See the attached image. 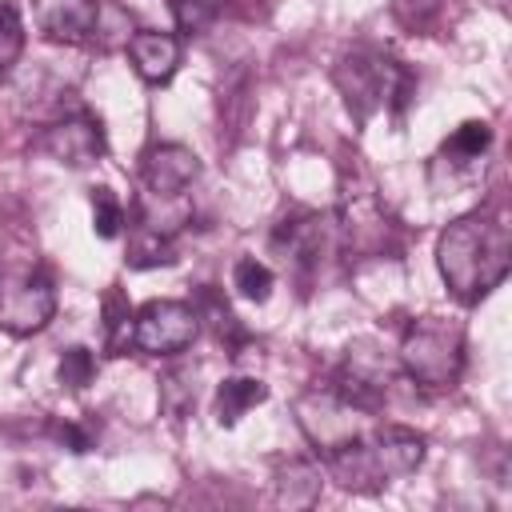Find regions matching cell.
Returning a JSON list of instances; mask_svg holds the SVG:
<instances>
[{
	"mask_svg": "<svg viewBox=\"0 0 512 512\" xmlns=\"http://www.w3.org/2000/svg\"><path fill=\"white\" fill-rule=\"evenodd\" d=\"M420 460H424V436L404 424L360 428L356 436H348L324 452L328 476L352 492H376V488L416 472Z\"/></svg>",
	"mask_w": 512,
	"mask_h": 512,
	"instance_id": "cell-2",
	"label": "cell"
},
{
	"mask_svg": "<svg viewBox=\"0 0 512 512\" xmlns=\"http://www.w3.org/2000/svg\"><path fill=\"white\" fill-rule=\"evenodd\" d=\"M36 24L56 44H80L96 32L100 0H32Z\"/></svg>",
	"mask_w": 512,
	"mask_h": 512,
	"instance_id": "cell-9",
	"label": "cell"
},
{
	"mask_svg": "<svg viewBox=\"0 0 512 512\" xmlns=\"http://www.w3.org/2000/svg\"><path fill=\"white\" fill-rule=\"evenodd\" d=\"M160 404H164L168 416L180 420L196 404V372L192 368H172L164 376V384H160Z\"/></svg>",
	"mask_w": 512,
	"mask_h": 512,
	"instance_id": "cell-16",
	"label": "cell"
},
{
	"mask_svg": "<svg viewBox=\"0 0 512 512\" xmlns=\"http://www.w3.org/2000/svg\"><path fill=\"white\" fill-rule=\"evenodd\" d=\"M56 312V288L48 276L32 272L20 276L16 284H0V328H8L12 336H28L40 332Z\"/></svg>",
	"mask_w": 512,
	"mask_h": 512,
	"instance_id": "cell-6",
	"label": "cell"
},
{
	"mask_svg": "<svg viewBox=\"0 0 512 512\" xmlns=\"http://www.w3.org/2000/svg\"><path fill=\"white\" fill-rule=\"evenodd\" d=\"M200 332V308L184 300H148L132 316V344L148 356H176Z\"/></svg>",
	"mask_w": 512,
	"mask_h": 512,
	"instance_id": "cell-5",
	"label": "cell"
},
{
	"mask_svg": "<svg viewBox=\"0 0 512 512\" xmlns=\"http://www.w3.org/2000/svg\"><path fill=\"white\" fill-rule=\"evenodd\" d=\"M136 20H148V16H160V12H172V0H120Z\"/></svg>",
	"mask_w": 512,
	"mask_h": 512,
	"instance_id": "cell-21",
	"label": "cell"
},
{
	"mask_svg": "<svg viewBox=\"0 0 512 512\" xmlns=\"http://www.w3.org/2000/svg\"><path fill=\"white\" fill-rule=\"evenodd\" d=\"M488 144H492V128H488L484 120H468V124H460V128L440 144L432 172H436V168H452L456 176H464V172H472V168L484 160Z\"/></svg>",
	"mask_w": 512,
	"mask_h": 512,
	"instance_id": "cell-11",
	"label": "cell"
},
{
	"mask_svg": "<svg viewBox=\"0 0 512 512\" xmlns=\"http://www.w3.org/2000/svg\"><path fill=\"white\" fill-rule=\"evenodd\" d=\"M140 176L152 196H184L192 188V180L200 176V160L184 144H156L144 152Z\"/></svg>",
	"mask_w": 512,
	"mask_h": 512,
	"instance_id": "cell-8",
	"label": "cell"
},
{
	"mask_svg": "<svg viewBox=\"0 0 512 512\" xmlns=\"http://www.w3.org/2000/svg\"><path fill=\"white\" fill-rule=\"evenodd\" d=\"M128 320H132V308H128V300H124V292L112 288V292L104 296V328H108V340H112V344H116V332L128 328Z\"/></svg>",
	"mask_w": 512,
	"mask_h": 512,
	"instance_id": "cell-20",
	"label": "cell"
},
{
	"mask_svg": "<svg viewBox=\"0 0 512 512\" xmlns=\"http://www.w3.org/2000/svg\"><path fill=\"white\" fill-rule=\"evenodd\" d=\"M128 264H132V268L176 264V248H172V240H168L164 232H156V228L140 224V232H136V240H132V248H128Z\"/></svg>",
	"mask_w": 512,
	"mask_h": 512,
	"instance_id": "cell-14",
	"label": "cell"
},
{
	"mask_svg": "<svg viewBox=\"0 0 512 512\" xmlns=\"http://www.w3.org/2000/svg\"><path fill=\"white\" fill-rule=\"evenodd\" d=\"M120 224H124V208L116 200L112 188H92V228L100 240H112L120 236Z\"/></svg>",
	"mask_w": 512,
	"mask_h": 512,
	"instance_id": "cell-17",
	"label": "cell"
},
{
	"mask_svg": "<svg viewBox=\"0 0 512 512\" xmlns=\"http://www.w3.org/2000/svg\"><path fill=\"white\" fill-rule=\"evenodd\" d=\"M400 368L420 388H452L464 372V328L448 316H420L404 328Z\"/></svg>",
	"mask_w": 512,
	"mask_h": 512,
	"instance_id": "cell-4",
	"label": "cell"
},
{
	"mask_svg": "<svg viewBox=\"0 0 512 512\" xmlns=\"http://www.w3.org/2000/svg\"><path fill=\"white\" fill-rule=\"evenodd\" d=\"M128 56H132V68L148 84H168L176 64H180V40L164 28H140L128 40Z\"/></svg>",
	"mask_w": 512,
	"mask_h": 512,
	"instance_id": "cell-10",
	"label": "cell"
},
{
	"mask_svg": "<svg viewBox=\"0 0 512 512\" xmlns=\"http://www.w3.org/2000/svg\"><path fill=\"white\" fill-rule=\"evenodd\" d=\"M188 4H200V8H212V4H220V0H188Z\"/></svg>",
	"mask_w": 512,
	"mask_h": 512,
	"instance_id": "cell-23",
	"label": "cell"
},
{
	"mask_svg": "<svg viewBox=\"0 0 512 512\" xmlns=\"http://www.w3.org/2000/svg\"><path fill=\"white\" fill-rule=\"evenodd\" d=\"M268 400V384L252 380V376H228L220 388H216V424L232 428L248 408L264 404Z\"/></svg>",
	"mask_w": 512,
	"mask_h": 512,
	"instance_id": "cell-13",
	"label": "cell"
},
{
	"mask_svg": "<svg viewBox=\"0 0 512 512\" xmlns=\"http://www.w3.org/2000/svg\"><path fill=\"white\" fill-rule=\"evenodd\" d=\"M436 264L456 300L476 304L504 284L512 268V232L500 212L476 208L452 220L436 240Z\"/></svg>",
	"mask_w": 512,
	"mask_h": 512,
	"instance_id": "cell-1",
	"label": "cell"
},
{
	"mask_svg": "<svg viewBox=\"0 0 512 512\" xmlns=\"http://www.w3.org/2000/svg\"><path fill=\"white\" fill-rule=\"evenodd\" d=\"M232 288H236L244 300L264 304V300L272 296V268L260 264L256 256H244V260L232 264Z\"/></svg>",
	"mask_w": 512,
	"mask_h": 512,
	"instance_id": "cell-15",
	"label": "cell"
},
{
	"mask_svg": "<svg viewBox=\"0 0 512 512\" xmlns=\"http://www.w3.org/2000/svg\"><path fill=\"white\" fill-rule=\"evenodd\" d=\"M60 384L64 388H88L92 384V376H96V356L88 352V348H68L64 356H60Z\"/></svg>",
	"mask_w": 512,
	"mask_h": 512,
	"instance_id": "cell-18",
	"label": "cell"
},
{
	"mask_svg": "<svg viewBox=\"0 0 512 512\" xmlns=\"http://www.w3.org/2000/svg\"><path fill=\"white\" fill-rule=\"evenodd\" d=\"M332 80H336L348 112L356 116V124H368L388 104H396V112H400L412 92V76L400 64H392L380 48H368V44L344 52L336 60Z\"/></svg>",
	"mask_w": 512,
	"mask_h": 512,
	"instance_id": "cell-3",
	"label": "cell"
},
{
	"mask_svg": "<svg viewBox=\"0 0 512 512\" xmlns=\"http://www.w3.org/2000/svg\"><path fill=\"white\" fill-rule=\"evenodd\" d=\"M276 244H288V256L296 264H316L320 252H324V244H328V224L316 212H300V216H292V220L280 224Z\"/></svg>",
	"mask_w": 512,
	"mask_h": 512,
	"instance_id": "cell-12",
	"label": "cell"
},
{
	"mask_svg": "<svg viewBox=\"0 0 512 512\" xmlns=\"http://www.w3.org/2000/svg\"><path fill=\"white\" fill-rule=\"evenodd\" d=\"M60 440H68L72 452H88L92 448V436L84 428H76V424H60Z\"/></svg>",
	"mask_w": 512,
	"mask_h": 512,
	"instance_id": "cell-22",
	"label": "cell"
},
{
	"mask_svg": "<svg viewBox=\"0 0 512 512\" xmlns=\"http://www.w3.org/2000/svg\"><path fill=\"white\" fill-rule=\"evenodd\" d=\"M40 152H48L56 164L88 168L104 156V128L92 116H64L40 132Z\"/></svg>",
	"mask_w": 512,
	"mask_h": 512,
	"instance_id": "cell-7",
	"label": "cell"
},
{
	"mask_svg": "<svg viewBox=\"0 0 512 512\" xmlns=\"http://www.w3.org/2000/svg\"><path fill=\"white\" fill-rule=\"evenodd\" d=\"M20 40H24L20 12H16L8 0H0V56H12V52L20 48Z\"/></svg>",
	"mask_w": 512,
	"mask_h": 512,
	"instance_id": "cell-19",
	"label": "cell"
}]
</instances>
